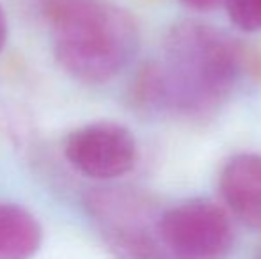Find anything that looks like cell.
Masks as SVG:
<instances>
[{
  "label": "cell",
  "mask_w": 261,
  "mask_h": 259,
  "mask_svg": "<svg viewBox=\"0 0 261 259\" xmlns=\"http://www.w3.org/2000/svg\"><path fill=\"white\" fill-rule=\"evenodd\" d=\"M240 75L233 39L203 21L185 20L165 34L160 63L148 64L134 85L139 107L203 116L227 100Z\"/></svg>",
  "instance_id": "1"
},
{
  "label": "cell",
  "mask_w": 261,
  "mask_h": 259,
  "mask_svg": "<svg viewBox=\"0 0 261 259\" xmlns=\"http://www.w3.org/2000/svg\"><path fill=\"white\" fill-rule=\"evenodd\" d=\"M52 50L68 75L103 83L121 73L139 50V27L126 9L107 0H64L50 14Z\"/></svg>",
  "instance_id": "2"
},
{
  "label": "cell",
  "mask_w": 261,
  "mask_h": 259,
  "mask_svg": "<svg viewBox=\"0 0 261 259\" xmlns=\"http://www.w3.org/2000/svg\"><path fill=\"white\" fill-rule=\"evenodd\" d=\"M87 210L116 259H174L162 235L160 210L130 188H98Z\"/></svg>",
  "instance_id": "3"
},
{
  "label": "cell",
  "mask_w": 261,
  "mask_h": 259,
  "mask_svg": "<svg viewBox=\"0 0 261 259\" xmlns=\"http://www.w3.org/2000/svg\"><path fill=\"white\" fill-rule=\"evenodd\" d=\"M162 235L174 259H224L233 242L227 215L203 199L187 200L165 211Z\"/></svg>",
  "instance_id": "4"
},
{
  "label": "cell",
  "mask_w": 261,
  "mask_h": 259,
  "mask_svg": "<svg viewBox=\"0 0 261 259\" xmlns=\"http://www.w3.org/2000/svg\"><path fill=\"white\" fill-rule=\"evenodd\" d=\"M64 156L73 169L91 180H117L134 169L137 142L126 126L96 121L73 130L66 137Z\"/></svg>",
  "instance_id": "5"
},
{
  "label": "cell",
  "mask_w": 261,
  "mask_h": 259,
  "mask_svg": "<svg viewBox=\"0 0 261 259\" xmlns=\"http://www.w3.org/2000/svg\"><path fill=\"white\" fill-rule=\"evenodd\" d=\"M219 188L227 208L249 227L261 231V155L242 153L227 160Z\"/></svg>",
  "instance_id": "6"
},
{
  "label": "cell",
  "mask_w": 261,
  "mask_h": 259,
  "mask_svg": "<svg viewBox=\"0 0 261 259\" xmlns=\"http://www.w3.org/2000/svg\"><path fill=\"white\" fill-rule=\"evenodd\" d=\"M41 243L43 227L27 208L0 203V259H32Z\"/></svg>",
  "instance_id": "7"
},
{
  "label": "cell",
  "mask_w": 261,
  "mask_h": 259,
  "mask_svg": "<svg viewBox=\"0 0 261 259\" xmlns=\"http://www.w3.org/2000/svg\"><path fill=\"white\" fill-rule=\"evenodd\" d=\"M229 20L245 32L261 31V0H224Z\"/></svg>",
  "instance_id": "8"
},
{
  "label": "cell",
  "mask_w": 261,
  "mask_h": 259,
  "mask_svg": "<svg viewBox=\"0 0 261 259\" xmlns=\"http://www.w3.org/2000/svg\"><path fill=\"white\" fill-rule=\"evenodd\" d=\"M179 2H183L185 6L192 7V9L208 11V9H213V7H217L220 2H224V0H179Z\"/></svg>",
  "instance_id": "9"
},
{
  "label": "cell",
  "mask_w": 261,
  "mask_h": 259,
  "mask_svg": "<svg viewBox=\"0 0 261 259\" xmlns=\"http://www.w3.org/2000/svg\"><path fill=\"white\" fill-rule=\"evenodd\" d=\"M7 34H9V27H7V18L6 13H4L2 6H0V52L4 50L7 43Z\"/></svg>",
  "instance_id": "10"
},
{
  "label": "cell",
  "mask_w": 261,
  "mask_h": 259,
  "mask_svg": "<svg viewBox=\"0 0 261 259\" xmlns=\"http://www.w3.org/2000/svg\"><path fill=\"white\" fill-rule=\"evenodd\" d=\"M259 259H261V254H259Z\"/></svg>",
  "instance_id": "11"
}]
</instances>
